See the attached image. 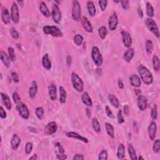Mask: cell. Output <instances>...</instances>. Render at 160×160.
I'll use <instances>...</instances> for the list:
<instances>
[{"label": "cell", "mask_w": 160, "mask_h": 160, "mask_svg": "<svg viewBox=\"0 0 160 160\" xmlns=\"http://www.w3.org/2000/svg\"><path fill=\"white\" fill-rule=\"evenodd\" d=\"M38 92V85L36 81H33L31 83V86L29 88V97L33 99L35 98Z\"/></svg>", "instance_id": "7402d4cb"}, {"label": "cell", "mask_w": 160, "mask_h": 160, "mask_svg": "<svg viewBox=\"0 0 160 160\" xmlns=\"http://www.w3.org/2000/svg\"><path fill=\"white\" fill-rule=\"evenodd\" d=\"M42 65L45 69L47 70H50L51 68V63L50 59L49 58L48 54H45L44 56H43L42 58Z\"/></svg>", "instance_id": "d4e9b609"}, {"label": "cell", "mask_w": 160, "mask_h": 160, "mask_svg": "<svg viewBox=\"0 0 160 160\" xmlns=\"http://www.w3.org/2000/svg\"><path fill=\"white\" fill-rule=\"evenodd\" d=\"M122 4V8L124 10H128L129 8V1H128V0H122V1H119Z\"/></svg>", "instance_id": "f5cc1de1"}, {"label": "cell", "mask_w": 160, "mask_h": 160, "mask_svg": "<svg viewBox=\"0 0 160 160\" xmlns=\"http://www.w3.org/2000/svg\"><path fill=\"white\" fill-rule=\"evenodd\" d=\"M43 32L46 34H50L53 37H61L63 33L61 30L56 26H45L43 27Z\"/></svg>", "instance_id": "7a4b0ae2"}, {"label": "cell", "mask_w": 160, "mask_h": 160, "mask_svg": "<svg viewBox=\"0 0 160 160\" xmlns=\"http://www.w3.org/2000/svg\"><path fill=\"white\" fill-rule=\"evenodd\" d=\"M81 100H82V102L83 103L84 105H85L86 106H88V107L92 106L93 103L92 101V99H91L88 92H85L83 93V94H82Z\"/></svg>", "instance_id": "44dd1931"}, {"label": "cell", "mask_w": 160, "mask_h": 160, "mask_svg": "<svg viewBox=\"0 0 160 160\" xmlns=\"http://www.w3.org/2000/svg\"><path fill=\"white\" fill-rule=\"evenodd\" d=\"M51 16L56 23H59L61 20L62 15L57 5H53L51 9Z\"/></svg>", "instance_id": "9c48e42d"}, {"label": "cell", "mask_w": 160, "mask_h": 160, "mask_svg": "<svg viewBox=\"0 0 160 160\" xmlns=\"http://www.w3.org/2000/svg\"><path fill=\"white\" fill-rule=\"evenodd\" d=\"M11 75L12 80H13V81L15 82V83H18V82L20 81V79H19L18 75L17 74V73L12 72Z\"/></svg>", "instance_id": "db71d44e"}, {"label": "cell", "mask_w": 160, "mask_h": 160, "mask_svg": "<svg viewBox=\"0 0 160 160\" xmlns=\"http://www.w3.org/2000/svg\"><path fill=\"white\" fill-rule=\"evenodd\" d=\"M11 18L13 23L17 24L20 21V11L17 3L14 2L11 8Z\"/></svg>", "instance_id": "52a82bcc"}, {"label": "cell", "mask_w": 160, "mask_h": 160, "mask_svg": "<svg viewBox=\"0 0 160 160\" xmlns=\"http://www.w3.org/2000/svg\"><path fill=\"white\" fill-rule=\"evenodd\" d=\"M145 24L146 27L148 28L150 31L152 32L157 38H159L160 34L158 29V27L157 23L155 22L153 19L151 18H147L145 21Z\"/></svg>", "instance_id": "8992f818"}, {"label": "cell", "mask_w": 160, "mask_h": 160, "mask_svg": "<svg viewBox=\"0 0 160 160\" xmlns=\"http://www.w3.org/2000/svg\"><path fill=\"white\" fill-rule=\"evenodd\" d=\"M105 128L106 129V132L111 138H115V129L113 125L109 123H105Z\"/></svg>", "instance_id": "1f68e13d"}, {"label": "cell", "mask_w": 160, "mask_h": 160, "mask_svg": "<svg viewBox=\"0 0 160 160\" xmlns=\"http://www.w3.org/2000/svg\"><path fill=\"white\" fill-rule=\"evenodd\" d=\"M81 9L80 3L75 0L73 1V6H72V11L71 15L72 18L76 21H78L81 20Z\"/></svg>", "instance_id": "5b68a950"}, {"label": "cell", "mask_w": 160, "mask_h": 160, "mask_svg": "<svg viewBox=\"0 0 160 160\" xmlns=\"http://www.w3.org/2000/svg\"><path fill=\"white\" fill-rule=\"evenodd\" d=\"M157 123H156L154 122H152L150 123L148 129L149 137L151 141L154 140L156 135H157Z\"/></svg>", "instance_id": "9a60e30c"}, {"label": "cell", "mask_w": 160, "mask_h": 160, "mask_svg": "<svg viewBox=\"0 0 160 160\" xmlns=\"http://www.w3.org/2000/svg\"><path fill=\"white\" fill-rule=\"evenodd\" d=\"M33 145L31 142H28L25 146V152L27 154H29L31 153L33 150Z\"/></svg>", "instance_id": "f6af8a7d"}, {"label": "cell", "mask_w": 160, "mask_h": 160, "mask_svg": "<svg viewBox=\"0 0 160 160\" xmlns=\"http://www.w3.org/2000/svg\"><path fill=\"white\" fill-rule=\"evenodd\" d=\"M71 61H72L71 57H70V56H68V57H67V60H66V63H67L68 66H70L71 65Z\"/></svg>", "instance_id": "91938a15"}, {"label": "cell", "mask_w": 160, "mask_h": 160, "mask_svg": "<svg viewBox=\"0 0 160 160\" xmlns=\"http://www.w3.org/2000/svg\"><path fill=\"white\" fill-rule=\"evenodd\" d=\"M59 102L61 104H64L66 101L67 98V93L65 89L64 88L63 86H60L59 88Z\"/></svg>", "instance_id": "83f0119b"}, {"label": "cell", "mask_w": 160, "mask_h": 160, "mask_svg": "<svg viewBox=\"0 0 160 160\" xmlns=\"http://www.w3.org/2000/svg\"><path fill=\"white\" fill-rule=\"evenodd\" d=\"M146 15L148 16H149V18H152L154 16V8L153 6L151 5V4L150 2H147L146 3Z\"/></svg>", "instance_id": "e575fe53"}, {"label": "cell", "mask_w": 160, "mask_h": 160, "mask_svg": "<svg viewBox=\"0 0 160 160\" xmlns=\"http://www.w3.org/2000/svg\"><path fill=\"white\" fill-rule=\"evenodd\" d=\"M153 67L155 71H159L160 68V63L159 59L157 55H154L153 57Z\"/></svg>", "instance_id": "d590c367"}, {"label": "cell", "mask_w": 160, "mask_h": 160, "mask_svg": "<svg viewBox=\"0 0 160 160\" xmlns=\"http://www.w3.org/2000/svg\"><path fill=\"white\" fill-rule=\"evenodd\" d=\"M57 129L58 126L57 123L54 122H50L45 128V134L46 136L51 135L57 131Z\"/></svg>", "instance_id": "30bf717a"}, {"label": "cell", "mask_w": 160, "mask_h": 160, "mask_svg": "<svg viewBox=\"0 0 160 160\" xmlns=\"http://www.w3.org/2000/svg\"><path fill=\"white\" fill-rule=\"evenodd\" d=\"M40 10L41 12V13L44 15L46 18H48L51 16V13L47 7L46 5L45 2L41 1L40 4Z\"/></svg>", "instance_id": "f1b7e54d"}, {"label": "cell", "mask_w": 160, "mask_h": 160, "mask_svg": "<svg viewBox=\"0 0 160 160\" xmlns=\"http://www.w3.org/2000/svg\"><path fill=\"white\" fill-rule=\"evenodd\" d=\"M10 33L11 36H12L13 38L15 39V40H17V39L19 38V36H20L19 33L17 31V30L15 28H11Z\"/></svg>", "instance_id": "bcb514c9"}, {"label": "cell", "mask_w": 160, "mask_h": 160, "mask_svg": "<svg viewBox=\"0 0 160 160\" xmlns=\"http://www.w3.org/2000/svg\"><path fill=\"white\" fill-rule=\"evenodd\" d=\"M99 6L100 7L101 10L102 11H104L107 7V4H108V1L106 0H100V1H99Z\"/></svg>", "instance_id": "c3c4849f"}, {"label": "cell", "mask_w": 160, "mask_h": 160, "mask_svg": "<svg viewBox=\"0 0 160 160\" xmlns=\"http://www.w3.org/2000/svg\"><path fill=\"white\" fill-rule=\"evenodd\" d=\"M122 40L123 43L125 47L130 48V46L132 45V38L130 36V34L126 31H122Z\"/></svg>", "instance_id": "8fae6325"}, {"label": "cell", "mask_w": 160, "mask_h": 160, "mask_svg": "<svg viewBox=\"0 0 160 160\" xmlns=\"http://www.w3.org/2000/svg\"><path fill=\"white\" fill-rule=\"evenodd\" d=\"M98 159L99 160H106L108 159V153L106 150H102L99 154Z\"/></svg>", "instance_id": "7dc6e473"}, {"label": "cell", "mask_w": 160, "mask_h": 160, "mask_svg": "<svg viewBox=\"0 0 160 160\" xmlns=\"http://www.w3.org/2000/svg\"><path fill=\"white\" fill-rule=\"evenodd\" d=\"M92 126L94 130L96 133H99L101 131V125L99 123V121L96 118H93L92 121Z\"/></svg>", "instance_id": "8d00e7d4"}, {"label": "cell", "mask_w": 160, "mask_h": 160, "mask_svg": "<svg viewBox=\"0 0 160 160\" xmlns=\"http://www.w3.org/2000/svg\"><path fill=\"white\" fill-rule=\"evenodd\" d=\"M87 9H88V13L91 16L93 17L95 16V15H96V10L93 1H89L87 2Z\"/></svg>", "instance_id": "f546056e"}, {"label": "cell", "mask_w": 160, "mask_h": 160, "mask_svg": "<svg viewBox=\"0 0 160 160\" xmlns=\"http://www.w3.org/2000/svg\"><path fill=\"white\" fill-rule=\"evenodd\" d=\"M118 24V16L115 13H113L109 18V21H108L109 29L111 30V31H113V30H115L116 28H117Z\"/></svg>", "instance_id": "5bb4252c"}, {"label": "cell", "mask_w": 160, "mask_h": 160, "mask_svg": "<svg viewBox=\"0 0 160 160\" xmlns=\"http://www.w3.org/2000/svg\"><path fill=\"white\" fill-rule=\"evenodd\" d=\"M56 153H57V158L58 159H66L67 157L64 154V150L61 145L57 142L55 144Z\"/></svg>", "instance_id": "7c38bea8"}, {"label": "cell", "mask_w": 160, "mask_h": 160, "mask_svg": "<svg viewBox=\"0 0 160 160\" xmlns=\"http://www.w3.org/2000/svg\"><path fill=\"white\" fill-rule=\"evenodd\" d=\"M13 99L14 102L16 104H18L21 102V98L19 94L17 92H15L13 94Z\"/></svg>", "instance_id": "f907efd6"}, {"label": "cell", "mask_w": 160, "mask_h": 160, "mask_svg": "<svg viewBox=\"0 0 160 160\" xmlns=\"http://www.w3.org/2000/svg\"><path fill=\"white\" fill-rule=\"evenodd\" d=\"M146 51L148 54H151L152 53V51L153 50V42L150 40H146V45H145Z\"/></svg>", "instance_id": "f35d334b"}, {"label": "cell", "mask_w": 160, "mask_h": 160, "mask_svg": "<svg viewBox=\"0 0 160 160\" xmlns=\"http://www.w3.org/2000/svg\"><path fill=\"white\" fill-rule=\"evenodd\" d=\"M137 105L141 111H145L148 106V100L146 97L140 95L137 99Z\"/></svg>", "instance_id": "4fadbf2b"}, {"label": "cell", "mask_w": 160, "mask_h": 160, "mask_svg": "<svg viewBox=\"0 0 160 160\" xmlns=\"http://www.w3.org/2000/svg\"><path fill=\"white\" fill-rule=\"evenodd\" d=\"M8 53H9V57L12 61H14L16 59V56L15 53V50L13 48L9 47L8 48Z\"/></svg>", "instance_id": "7bdbcfd3"}, {"label": "cell", "mask_w": 160, "mask_h": 160, "mask_svg": "<svg viewBox=\"0 0 160 160\" xmlns=\"http://www.w3.org/2000/svg\"><path fill=\"white\" fill-rule=\"evenodd\" d=\"M138 15H139L140 18H143V11L141 10V9H140V8H139L138 10Z\"/></svg>", "instance_id": "94428289"}, {"label": "cell", "mask_w": 160, "mask_h": 160, "mask_svg": "<svg viewBox=\"0 0 160 160\" xmlns=\"http://www.w3.org/2000/svg\"><path fill=\"white\" fill-rule=\"evenodd\" d=\"M108 98V100L110 103L111 104L112 106L115 107V108H118L119 107V102L118 99L116 98L115 95L109 94Z\"/></svg>", "instance_id": "4dcf8cb0"}, {"label": "cell", "mask_w": 160, "mask_h": 160, "mask_svg": "<svg viewBox=\"0 0 160 160\" xmlns=\"http://www.w3.org/2000/svg\"><path fill=\"white\" fill-rule=\"evenodd\" d=\"M17 3H19L20 4V5H21V7H23V1H17Z\"/></svg>", "instance_id": "e7e4bbea"}, {"label": "cell", "mask_w": 160, "mask_h": 160, "mask_svg": "<svg viewBox=\"0 0 160 160\" xmlns=\"http://www.w3.org/2000/svg\"><path fill=\"white\" fill-rule=\"evenodd\" d=\"M138 71L141 77V80L146 85H150L153 83V78L151 73L148 68L143 65H140L138 67Z\"/></svg>", "instance_id": "6da1fadb"}, {"label": "cell", "mask_w": 160, "mask_h": 160, "mask_svg": "<svg viewBox=\"0 0 160 160\" xmlns=\"http://www.w3.org/2000/svg\"><path fill=\"white\" fill-rule=\"evenodd\" d=\"M134 54H135L134 50L133 48H129L125 51V53L124 54V59L125 60V61H126L127 63L130 62L133 58L134 57Z\"/></svg>", "instance_id": "484cf974"}, {"label": "cell", "mask_w": 160, "mask_h": 160, "mask_svg": "<svg viewBox=\"0 0 160 160\" xmlns=\"http://www.w3.org/2000/svg\"><path fill=\"white\" fill-rule=\"evenodd\" d=\"M138 159H143V160H144V158H143V157H141V156H140V157L139 158H138Z\"/></svg>", "instance_id": "03108f58"}, {"label": "cell", "mask_w": 160, "mask_h": 160, "mask_svg": "<svg viewBox=\"0 0 160 160\" xmlns=\"http://www.w3.org/2000/svg\"><path fill=\"white\" fill-rule=\"evenodd\" d=\"M118 87H119L120 89H123V88H124L123 82V81H122V80H121V79H119V80H118Z\"/></svg>", "instance_id": "680465c9"}, {"label": "cell", "mask_w": 160, "mask_h": 160, "mask_svg": "<svg viewBox=\"0 0 160 160\" xmlns=\"http://www.w3.org/2000/svg\"><path fill=\"white\" fill-rule=\"evenodd\" d=\"M71 82L73 86L78 92H82L84 89V84L82 80L76 73H73L71 74Z\"/></svg>", "instance_id": "277c9868"}, {"label": "cell", "mask_w": 160, "mask_h": 160, "mask_svg": "<svg viewBox=\"0 0 160 160\" xmlns=\"http://www.w3.org/2000/svg\"><path fill=\"white\" fill-rule=\"evenodd\" d=\"M37 158H38V157H37V154H34V155L32 156V157H30V158H29V159H33V160H35V159H37Z\"/></svg>", "instance_id": "be15d7a7"}, {"label": "cell", "mask_w": 160, "mask_h": 160, "mask_svg": "<svg viewBox=\"0 0 160 160\" xmlns=\"http://www.w3.org/2000/svg\"><path fill=\"white\" fill-rule=\"evenodd\" d=\"M1 19L3 22L8 24L10 23V20L11 19V15L10 14L9 11L7 10V8L5 7H3L2 10H1Z\"/></svg>", "instance_id": "2e32d148"}, {"label": "cell", "mask_w": 160, "mask_h": 160, "mask_svg": "<svg viewBox=\"0 0 160 160\" xmlns=\"http://www.w3.org/2000/svg\"><path fill=\"white\" fill-rule=\"evenodd\" d=\"M153 152L155 153H158L160 151V141L159 139L157 140L153 144Z\"/></svg>", "instance_id": "b9f144b4"}, {"label": "cell", "mask_w": 160, "mask_h": 160, "mask_svg": "<svg viewBox=\"0 0 160 160\" xmlns=\"http://www.w3.org/2000/svg\"><path fill=\"white\" fill-rule=\"evenodd\" d=\"M83 41V37L81 34H77L74 36V42L77 46L81 45Z\"/></svg>", "instance_id": "ab89813d"}, {"label": "cell", "mask_w": 160, "mask_h": 160, "mask_svg": "<svg viewBox=\"0 0 160 160\" xmlns=\"http://www.w3.org/2000/svg\"><path fill=\"white\" fill-rule=\"evenodd\" d=\"M128 153H129L130 159H132V160L137 159V157H136V153L135 149L134 148L133 146L131 144H129L128 145Z\"/></svg>", "instance_id": "836d02e7"}, {"label": "cell", "mask_w": 160, "mask_h": 160, "mask_svg": "<svg viewBox=\"0 0 160 160\" xmlns=\"http://www.w3.org/2000/svg\"><path fill=\"white\" fill-rule=\"evenodd\" d=\"M0 116H1V118L2 119H5L6 118V113L5 111L4 110L2 106L0 107Z\"/></svg>", "instance_id": "11a10c76"}, {"label": "cell", "mask_w": 160, "mask_h": 160, "mask_svg": "<svg viewBox=\"0 0 160 160\" xmlns=\"http://www.w3.org/2000/svg\"><path fill=\"white\" fill-rule=\"evenodd\" d=\"M0 57H1V60L6 68L10 67V57H8L7 54L4 51H1L0 53Z\"/></svg>", "instance_id": "4316f807"}, {"label": "cell", "mask_w": 160, "mask_h": 160, "mask_svg": "<svg viewBox=\"0 0 160 160\" xmlns=\"http://www.w3.org/2000/svg\"><path fill=\"white\" fill-rule=\"evenodd\" d=\"M158 116V112H157V105H154L153 108L151 110V116L153 120H156L157 119Z\"/></svg>", "instance_id": "ee69618b"}, {"label": "cell", "mask_w": 160, "mask_h": 160, "mask_svg": "<svg viewBox=\"0 0 160 160\" xmlns=\"http://www.w3.org/2000/svg\"><path fill=\"white\" fill-rule=\"evenodd\" d=\"M125 156V147L123 144L121 143L118 148L117 157L119 159H123Z\"/></svg>", "instance_id": "d6a6232c"}, {"label": "cell", "mask_w": 160, "mask_h": 160, "mask_svg": "<svg viewBox=\"0 0 160 160\" xmlns=\"http://www.w3.org/2000/svg\"><path fill=\"white\" fill-rule=\"evenodd\" d=\"M129 81H130L131 85L135 88H139L141 84V81L140 77L138 76L137 75L133 74L131 75L129 78Z\"/></svg>", "instance_id": "d6986e66"}, {"label": "cell", "mask_w": 160, "mask_h": 160, "mask_svg": "<svg viewBox=\"0 0 160 160\" xmlns=\"http://www.w3.org/2000/svg\"><path fill=\"white\" fill-rule=\"evenodd\" d=\"M92 58L94 63L98 67L102 66L103 63V56L97 46H93L92 50Z\"/></svg>", "instance_id": "3957f363"}, {"label": "cell", "mask_w": 160, "mask_h": 160, "mask_svg": "<svg viewBox=\"0 0 160 160\" xmlns=\"http://www.w3.org/2000/svg\"><path fill=\"white\" fill-rule=\"evenodd\" d=\"M81 22L82 24V26H83V28L86 30L87 32L89 33H92L93 32V27L92 24L89 23V20L88 18L85 16H83L81 18Z\"/></svg>", "instance_id": "e0dca14e"}, {"label": "cell", "mask_w": 160, "mask_h": 160, "mask_svg": "<svg viewBox=\"0 0 160 160\" xmlns=\"http://www.w3.org/2000/svg\"><path fill=\"white\" fill-rule=\"evenodd\" d=\"M124 113L126 115H128L129 113V108L128 105H125L124 106Z\"/></svg>", "instance_id": "6f0895ef"}, {"label": "cell", "mask_w": 160, "mask_h": 160, "mask_svg": "<svg viewBox=\"0 0 160 160\" xmlns=\"http://www.w3.org/2000/svg\"><path fill=\"white\" fill-rule=\"evenodd\" d=\"M16 108L18 110L20 115L24 119H28L29 116V111L27 106L23 103H19L17 104Z\"/></svg>", "instance_id": "ba28073f"}, {"label": "cell", "mask_w": 160, "mask_h": 160, "mask_svg": "<svg viewBox=\"0 0 160 160\" xmlns=\"http://www.w3.org/2000/svg\"><path fill=\"white\" fill-rule=\"evenodd\" d=\"M1 97L2 101L4 103L5 106H6V108L8 110H11L12 105H11V102L10 97L8 96L6 94H4L3 93H1Z\"/></svg>", "instance_id": "cb8c5ba5"}, {"label": "cell", "mask_w": 160, "mask_h": 160, "mask_svg": "<svg viewBox=\"0 0 160 160\" xmlns=\"http://www.w3.org/2000/svg\"><path fill=\"white\" fill-rule=\"evenodd\" d=\"M35 113L36 115L37 116V118L39 119H42L43 118V116H44V110L42 107H38L35 110Z\"/></svg>", "instance_id": "60d3db41"}, {"label": "cell", "mask_w": 160, "mask_h": 160, "mask_svg": "<svg viewBox=\"0 0 160 160\" xmlns=\"http://www.w3.org/2000/svg\"><path fill=\"white\" fill-rule=\"evenodd\" d=\"M105 112H106V114L108 118H115L113 113H112V111L110 110V107L108 106H106L105 107Z\"/></svg>", "instance_id": "816d5d0a"}, {"label": "cell", "mask_w": 160, "mask_h": 160, "mask_svg": "<svg viewBox=\"0 0 160 160\" xmlns=\"http://www.w3.org/2000/svg\"><path fill=\"white\" fill-rule=\"evenodd\" d=\"M21 138L19 137V136L16 134L13 136L11 141V145L12 148L13 150H16L18 148L20 143H21Z\"/></svg>", "instance_id": "603a6c76"}, {"label": "cell", "mask_w": 160, "mask_h": 160, "mask_svg": "<svg viewBox=\"0 0 160 160\" xmlns=\"http://www.w3.org/2000/svg\"><path fill=\"white\" fill-rule=\"evenodd\" d=\"M57 87L56 86L51 83L48 86V92H49V95L52 101H55L57 98Z\"/></svg>", "instance_id": "ffe728a7"}, {"label": "cell", "mask_w": 160, "mask_h": 160, "mask_svg": "<svg viewBox=\"0 0 160 160\" xmlns=\"http://www.w3.org/2000/svg\"><path fill=\"white\" fill-rule=\"evenodd\" d=\"M107 28L105 27H101L98 29V34L99 36L100 37L102 40H104V39H105L106 35H107Z\"/></svg>", "instance_id": "74e56055"}, {"label": "cell", "mask_w": 160, "mask_h": 160, "mask_svg": "<svg viewBox=\"0 0 160 160\" xmlns=\"http://www.w3.org/2000/svg\"><path fill=\"white\" fill-rule=\"evenodd\" d=\"M117 118H118V122L119 124H122L124 122V120L122 115V111L121 110H119L118 112Z\"/></svg>", "instance_id": "681fc988"}, {"label": "cell", "mask_w": 160, "mask_h": 160, "mask_svg": "<svg viewBox=\"0 0 160 160\" xmlns=\"http://www.w3.org/2000/svg\"><path fill=\"white\" fill-rule=\"evenodd\" d=\"M73 160H83L85 158H84L83 155L76 154L75 155V157H73Z\"/></svg>", "instance_id": "9f6ffc18"}, {"label": "cell", "mask_w": 160, "mask_h": 160, "mask_svg": "<svg viewBox=\"0 0 160 160\" xmlns=\"http://www.w3.org/2000/svg\"><path fill=\"white\" fill-rule=\"evenodd\" d=\"M86 115H87L88 117L90 118L91 116H92V115H91V111H90V110L88 108H86Z\"/></svg>", "instance_id": "6125c7cd"}, {"label": "cell", "mask_w": 160, "mask_h": 160, "mask_svg": "<svg viewBox=\"0 0 160 160\" xmlns=\"http://www.w3.org/2000/svg\"><path fill=\"white\" fill-rule=\"evenodd\" d=\"M66 136L68 138H75V139H76L78 140H80L82 142L85 143H88V140L87 138L82 136L81 135L78 134L77 133L75 132H68L66 133Z\"/></svg>", "instance_id": "ac0fdd59"}]
</instances>
